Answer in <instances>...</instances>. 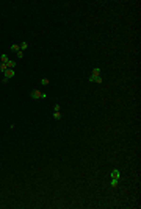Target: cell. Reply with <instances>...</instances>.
Instances as JSON below:
<instances>
[{
	"instance_id": "cell-1",
	"label": "cell",
	"mask_w": 141,
	"mask_h": 209,
	"mask_svg": "<svg viewBox=\"0 0 141 209\" xmlns=\"http://www.w3.org/2000/svg\"><path fill=\"white\" fill-rule=\"evenodd\" d=\"M89 81L91 83H99L100 84L102 83V78H100V67H96V69L91 72V75H89Z\"/></svg>"
},
{
	"instance_id": "cell-2",
	"label": "cell",
	"mask_w": 141,
	"mask_h": 209,
	"mask_svg": "<svg viewBox=\"0 0 141 209\" xmlns=\"http://www.w3.org/2000/svg\"><path fill=\"white\" fill-rule=\"evenodd\" d=\"M16 77V72H14V69H6V72L3 74V78H2V83H8L11 78H14Z\"/></svg>"
},
{
	"instance_id": "cell-3",
	"label": "cell",
	"mask_w": 141,
	"mask_h": 209,
	"mask_svg": "<svg viewBox=\"0 0 141 209\" xmlns=\"http://www.w3.org/2000/svg\"><path fill=\"white\" fill-rule=\"evenodd\" d=\"M31 98H33V100H38V98H41V100H44L46 97H47V94H46V92H39L38 91V89H35V91H31Z\"/></svg>"
},
{
	"instance_id": "cell-4",
	"label": "cell",
	"mask_w": 141,
	"mask_h": 209,
	"mask_svg": "<svg viewBox=\"0 0 141 209\" xmlns=\"http://www.w3.org/2000/svg\"><path fill=\"white\" fill-rule=\"evenodd\" d=\"M6 67H8V69H14V67H16V61H13V59H9V61L6 62Z\"/></svg>"
},
{
	"instance_id": "cell-5",
	"label": "cell",
	"mask_w": 141,
	"mask_h": 209,
	"mask_svg": "<svg viewBox=\"0 0 141 209\" xmlns=\"http://www.w3.org/2000/svg\"><path fill=\"white\" fill-rule=\"evenodd\" d=\"M111 187H113V189H116V187H118V184H119V179H115V178H111Z\"/></svg>"
},
{
	"instance_id": "cell-6",
	"label": "cell",
	"mask_w": 141,
	"mask_h": 209,
	"mask_svg": "<svg viewBox=\"0 0 141 209\" xmlns=\"http://www.w3.org/2000/svg\"><path fill=\"white\" fill-rule=\"evenodd\" d=\"M27 48H28V42H22L19 45V50H22V52H25Z\"/></svg>"
},
{
	"instance_id": "cell-7",
	"label": "cell",
	"mask_w": 141,
	"mask_h": 209,
	"mask_svg": "<svg viewBox=\"0 0 141 209\" xmlns=\"http://www.w3.org/2000/svg\"><path fill=\"white\" fill-rule=\"evenodd\" d=\"M110 176L111 178H115V179H119V170H113Z\"/></svg>"
},
{
	"instance_id": "cell-8",
	"label": "cell",
	"mask_w": 141,
	"mask_h": 209,
	"mask_svg": "<svg viewBox=\"0 0 141 209\" xmlns=\"http://www.w3.org/2000/svg\"><path fill=\"white\" fill-rule=\"evenodd\" d=\"M53 119H55V120H60V119H61V112H60V111H53Z\"/></svg>"
},
{
	"instance_id": "cell-9",
	"label": "cell",
	"mask_w": 141,
	"mask_h": 209,
	"mask_svg": "<svg viewBox=\"0 0 141 209\" xmlns=\"http://www.w3.org/2000/svg\"><path fill=\"white\" fill-rule=\"evenodd\" d=\"M6 69H8V67H6V64H5V62H0V72H2V74H5V72H6Z\"/></svg>"
},
{
	"instance_id": "cell-10",
	"label": "cell",
	"mask_w": 141,
	"mask_h": 209,
	"mask_svg": "<svg viewBox=\"0 0 141 209\" xmlns=\"http://www.w3.org/2000/svg\"><path fill=\"white\" fill-rule=\"evenodd\" d=\"M0 61H2V62H5V64H6V62L9 61V58L6 56V55H0Z\"/></svg>"
},
{
	"instance_id": "cell-11",
	"label": "cell",
	"mask_w": 141,
	"mask_h": 209,
	"mask_svg": "<svg viewBox=\"0 0 141 209\" xmlns=\"http://www.w3.org/2000/svg\"><path fill=\"white\" fill-rule=\"evenodd\" d=\"M11 52H14V53L19 52V45L17 44H13V45H11Z\"/></svg>"
},
{
	"instance_id": "cell-12",
	"label": "cell",
	"mask_w": 141,
	"mask_h": 209,
	"mask_svg": "<svg viewBox=\"0 0 141 209\" xmlns=\"http://www.w3.org/2000/svg\"><path fill=\"white\" fill-rule=\"evenodd\" d=\"M49 83H50V81H49L47 78H42V80H41V84H42V86H47Z\"/></svg>"
},
{
	"instance_id": "cell-13",
	"label": "cell",
	"mask_w": 141,
	"mask_h": 209,
	"mask_svg": "<svg viewBox=\"0 0 141 209\" xmlns=\"http://www.w3.org/2000/svg\"><path fill=\"white\" fill-rule=\"evenodd\" d=\"M16 56H17L19 59H21V58H24V52H22V50H19V52L16 53Z\"/></svg>"
},
{
	"instance_id": "cell-14",
	"label": "cell",
	"mask_w": 141,
	"mask_h": 209,
	"mask_svg": "<svg viewBox=\"0 0 141 209\" xmlns=\"http://www.w3.org/2000/svg\"><path fill=\"white\" fill-rule=\"evenodd\" d=\"M53 111H60V104H55L53 106Z\"/></svg>"
}]
</instances>
